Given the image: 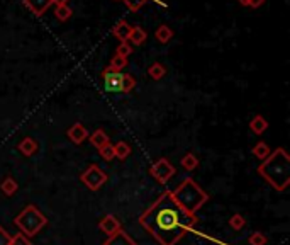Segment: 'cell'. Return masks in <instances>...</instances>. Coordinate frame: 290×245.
Wrapping results in <instances>:
<instances>
[{"instance_id": "obj_1", "label": "cell", "mask_w": 290, "mask_h": 245, "mask_svg": "<svg viewBox=\"0 0 290 245\" xmlns=\"http://www.w3.org/2000/svg\"><path fill=\"white\" fill-rule=\"evenodd\" d=\"M139 223L160 245H175L197 223V216L184 213L171 200V191H165L141 215Z\"/></svg>"}, {"instance_id": "obj_2", "label": "cell", "mask_w": 290, "mask_h": 245, "mask_svg": "<svg viewBox=\"0 0 290 245\" xmlns=\"http://www.w3.org/2000/svg\"><path fill=\"white\" fill-rule=\"evenodd\" d=\"M258 174L277 191H285L290 184V157L285 149H277L263 160Z\"/></svg>"}, {"instance_id": "obj_3", "label": "cell", "mask_w": 290, "mask_h": 245, "mask_svg": "<svg viewBox=\"0 0 290 245\" xmlns=\"http://www.w3.org/2000/svg\"><path fill=\"white\" fill-rule=\"evenodd\" d=\"M171 200L175 201V205L179 206L184 213L195 215V211L209 200V196L200 189V186L194 179L187 177L175 191H171Z\"/></svg>"}, {"instance_id": "obj_4", "label": "cell", "mask_w": 290, "mask_h": 245, "mask_svg": "<svg viewBox=\"0 0 290 245\" xmlns=\"http://www.w3.org/2000/svg\"><path fill=\"white\" fill-rule=\"evenodd\" d=\"M46 223H48L46 216L32 205L26 206L24 210L19 213L17 218L14 220V225L19 226V230H21L26 237H34V235H37L41 232V228L46 226Z\"/></svg>"}, {"instance_id": "obj_5", "label": "cell", "mask_w": 290, "mask_h": 245, "mask_svg": "<svg viewBox=\"0 0 290 245\" xmlns=\"http://www.w3.org/2000/svg\"><path fill=\"white\" fill-rule=\"evenodd\" d=\"M80 181L90 189V191H99V189L107 182V174L99 165H90L85 172L82 174Z\"/></svg>"}, {"instance_id": "obj_6", "label": "cell", "mask_w": 290, "mask_h": 245, "mask_svg": "<svg viewBox=\"0 0 290 245\" xmlns=\"http://www.w3.org/2000/svg\"><path fill=\"white\" fill-rule=\"evenodd\" d=\"M149 174H151L160 184H166L173 175H175V167H173L171 162L168 159H160L151 169H149Z\"/></svg>"}, {"instance_id": "obj_7", "label": "cell", "mask_w": 290, "mask_h": 245, "mask_svg": "<svg viewBox=\"0 0 290 245\" xmlns=\"http://www.w3.org/2000/svg\"><path fill=\"white\" fill-rule=\"evenodd\" d=\"M123 72H112L109 67L102 70V78L107 92H121V84H123Z\"/></svg>"}, {"instance_id": "obj_8", "label": "cell", "mask_w": 290, "mask_h": 245, "mask_svg": "<svg viewBox=\"0 0 290 245\" xmlns=\"http://www.w3.org/2000/svg\"><path fill=\"white\" fill-rule=\"evenodd\" d=\"M99 228H100V232H104L107 235H114L115 232H119V230H123L121 228V221L115 218L114 215H107L102 218V221L99 223Z\"/></svg>"}, {"instance_id": "obj_9", "label": "cell", "mask_w": 290, "mask_h": 245, "mask_svg": "<svg viewBox=\"0 0 290 245\" xmlns=\"http://www.w3.org/2000/svg\"><path fill=\"white\" fill-rule=\"evenodd\" d=\"M24 6L29 9L34 16L41 17L51 6H53V2H51V0H24Z\"/></svg>"}, {"instance_id": "obj_10", "label": "cell", "mask_w": 290, "mask_h": 245, "mask_svg": "<svg viewBox=\"0 0 290 245\" xmlns=\"http://www.w3.org/2000/svg\"><path fill=\"white\" fill-rule=\"evenodd\" d=\"M68 138L72 140L75 145H80V143H83L87 140V136H88V131L85 129V126H83L82 123H75L72 128L68 129Z\"/></svg>"}, {"instance_id": "obj_11", "label": "cell", "mask_w": 290, "mask_h": 245, "mask_svg": "<svg viewBox=\"0 0 290 245\" xmlns=\"http://www.w3.org/2000/svg\"><path fill=\"white\" fill-rule=\"evenodd\" d=\"M131 26L128 21H124V19H121L118 24H115L114 27H112V36L114 38H118L121 43H126V41L129 39V34H131Z\"/></svg>"}, {"instance_id": "obj_12", "label": "cell", "mask_w": 290, "mask_h": 245, "mask_svg": "<svg viewBox=\"0 0 290 245\" xmlns=\"http://www.w3.org/2000/svg\"><path fill=\"white\" fill-rule=\"evenodd\" d=\"M104 245H136V242L126 232L119 230V232H115L114 235H109V238L105 240Z\"/></svg>"}, {"instance_id": "obj_13", "label": "cell", "mask_w": 290, "mask_h": 245, "mask_svg": "<svg viewBox=\"0 0 290 245\" xmlns=\"http://www.w3.org/2000/svg\"><path fill=\"white\" fill-rule=\"evenodd\" d=\"M17 149L21 150V154H24L26 157H32L37 152V141L36 140H32L31 136H26V138H22L21 143L17 145Z\"/></svg>"}, {"instance_id": "obj_14", "label": "cell", "mask_w": 290, "mask_h": 245, "mask_svg": "<svg viewBox=\"0 0 290 245\" xmlns=\"http://www.w3.org/2000/svg\"><path fill=\"white\" fill-rule=\"evenodd\" d=\"M148 39V32L143 29L141 26H133L131 27V34H129V39L134 46H141L144 41Z\"/></svg>"}, {"instance_id": "obj_15", "label": "cell", "mask_w": 290, "mask_h": 245, "mask_svg": "<svg viewBox=\"0 0 290 245\" xmlns=\"http://www.w3.org/2000/svg\"><path fill=\"white\" fill-rule=\"evenodd\" d=\"M90 143L95 146L97 150H99V149H102V146H105L107 143H109V136H107V133L104 131V129H97V131L92 133Z\"/></svg>"}, {"instance_id": "obj_16", "label": "cell", "mask_w": 290, "mask_h": 245, "mask_svg": "<svg viewBox=\"0 0 290 245\" xmlns=\"http://www.w3.org/2000/svg\"><path fill=\"white\" fill-rule=\"evenodd\" d=\"M154 38H156V41H160L161 44H166L168 41H170V39L173 38V31H171V27H168L166 24L158 26V29L154 31Z\"/></svg>"}, {"instance_id": "obj_17", "label": "cell", "mask_w": 290, "mask_h": 245, "mask_svg": "<svg viewBox=\"0 0 290 245\" xmlns=\"http://www.w3.org/2000/svg\"><path fill=\"white\" fill-rule=\"evenodd\" d=\"M250 128H251V131L256 133V135H261V133L268 129V121H266V119H265L263 116L256 114V116H255L253 119H251Z\"/></svg>"}, {"instance_id": "obj_18", "label": "cell", "mask_w": 290, "mask_h": 245, "mask_svg": "<svg viewBox=\"0 0 290 245\" xmlns=\"http://www.w3.org/2000/svg\"><path fill=\"white\" fill-rule=\"evenodd\" d=\"M165 73H166L165 65H161L160 62H154L151 67L148 68V75L154 78V80H160V78L165 77Z\"/></svg>"}, {"instance_id": "obj_19", "label": "cell", "mask_w": 290, "mask_h": 245, "mask_svg": "<svg viewBox=\"0 0 290 245\" xmlns=\"http://www.w3.org/2000/svg\"><path fill=\"white\" fill-rule=\"evenodd\" d=\"M126 67H128V58L119 57V55H114L109 63V68L112 72H123Z\"/></svg>"}, {"instance_id": "obj_20", "label": "cell", "mask_w": 290, "mask_h": 245, "mask_svg": "<svg viewBox=\"0 0 290 245\" xmlns=\"http://www.w3.org/2000/svg\"><path fill=\"white\" fill-rule=\"evenodd\" d=\"M114 154H115L118 159L124 160V159H128L129 154H131V146L126 141H118L114 145Z\"/></svg>"}, {"instance_id": "obj_21", "label": "cell", "mask_w": 290, "mask_h": 245, "mask_svg": "<svg viewBox=\"0 0 290 245\" xmlns=\"http://www.w3.org/2000/svg\"><path fill=\"white\" fill-rule=\"evenodd\" d=\"M54 16L60 22H67L70 17H72V9H70L68 6H56Z\"/></svg>"}, {"instance_id": "obj_22", "label": "cell", "mask_w": 290, "mask_h": 245, "mask_svg": "<svg viewBox=\"0 0 290 245\" xmlns=\"http://www.w3.org/2000/svg\"><path fill=\"white\" fill-rule=\"evenodd\" d=\"M134 87H136V78H134L133 75H129V73H124V75H123V84H121V92L129 94Z\"/></svg>"}, {"instance_id": "obj_23", "label": "cell", "mask_w": 290, "mask_h": 245, "mask_svg": "<svg viewBox=\"0 0 290 245\" xmlns=\"http://www.w3.org/2000/svg\"><path fill=\"white\" fill-rule=\"evenodd\" d=\"M197 165H199V159L194 154H187L184 155V159H182V167L185 170H195Z\"/></svg>"}, {"instance_id": "obj_24", "label": "cell", "mask_w": 290, "mask_h": 245, "mask_svg": "<svg viewBox=\"0 0 290 245\" xmlns=\"http://www.w3.org/2000/svg\"><path fill=\"white\" fill-rule=\"evenodd\" d=\"M253 155L255 157H258L260 160H265L266 157L270 155V149H268V145L263 141H260V143H256V145L253 146Z\"/></svg>"}, {"instance_id": "obj_25", "label": "cell", "mask_w": 290, "mask_h": 245, "mask_svg": "<svg viewBox=\"0 0 290 245\" xmlns=\"http://www.w3.org/2000/svg\"><path fill=\"white\" fill-rule=\"evenodd\" d=\"M2 192L6 194V196H14L16 194V191H17V182L14 181L12 177H7L6 181L2 182Z\"/></svg>"}, {"instance_id": "obj_26", "label": "cell", "mask_w": 290, "mask_h": 245, "mask_svg": "<svg viewBox=\"0 0 290 245\" xmlns=\"http://www.w3.org/2000/svg\"><path fill=\"white\" fill-rule=\"evenodd\" d=\"M118 2H124L126 7H128L131 12H138L139 9H141L144 4L148 2V0H118ZM151 2H153V0H151Z\"/></svg>"}, {"instance_id": "obj_27", "label": "cell", "mask_w": 290, "mask_h": 245, "mask_svg": "<svg viewBox=\"0 0 290 245\" xmlns=\"http://www.w3.org/2000/svg\"><path fill=\"white\" fill-rule=\"evenodd\" d=\"M99 154H100V157L104 160H112L115 157V154H114V145H110V143H107L105 146H102V149H99Z\"/></svg>"}, {"instance_id": "obj_28", "label": "cell", "mask_w": 290, "mask_h": 245, "mask_svg": "<svg viewBox=\"0 0 290 245\" xmlns=\"http://www.w3.org/2000/svg\"><path fill=\"white\" fill-rule=\"evenodd\" d=\"M115 55L128 58L129 55H133V46H131V44L128 43V41H126V43H121V44L118 46V50H115Z\"/></svg>"}, {"instance_id": "obj_29", "label": "cell", "mask_w": 290, "mask_h": 245, "mask_svg": "<svg viewBox=\"0 0 290 245\" xmlns=\"http://www.w3.org/2000/svg\"><path fill=\"white\" fill-rule=\"evenodd\" d=\"M248 242H250V245H266V237L260 232H253L248 238Z\"/></svg>"}, {"instance_id": "obj_30", "label": "cell", "mask_w": 290, "mask_h": 245, "mask_svg": "<svg viewBox=\"0 0 290 245\" xmlns=\"http://www.w3.org/2000/svg\"><path fill=\"white\" fill-rule=\"evenodd\" d=\"M229 225L235 230H241L243 226H245V218H243L241 215H233L231 220H229Z\"/></svg>"}, {"instance_id": "obj_31", "label": "cell", "mask_w": 290, "mask_h": 245, "mask_svg": "<svg viewBox=\"0 0 290 245\" xmlns=\"http://www.w3.org/2000/svg\"><path fill=\"white\" fill-rule=\"evenodd\" d=\"M11 245H32L29 240H27V237L24 233H17L16 237H12V242Z\"/></svg>"}, {"instance_id": "obj_32", "label": "cell", "mask_w": 290, "mask_h": 245, "mask_svg": "<svg viewBox=\"0 0 290 245\" xmlns=\"http://www.w3.org/2000/svg\"><path fill=\"white\" fill-rule=\"evenodd\" d=\"M11 242H12V237L7 233L6 228L0 226V245H11Z\"/></svg>"}, {"instance_id": "obj_33", "label": "cell", "mask_w": 290, "mask_h": 245, "mask_svg": "<svg viewBox=\"0 0 290 245\" xmlns=\"http://www.w3.org/2000/svg\"><path fill=\"white\" fill-rule=\"evenodd\" d=\"M265 4V0H248L246 7H251V9H258Z\"/></svg>"}, {"instance_id": "obj_34", "label": "cell", "mask_w": 290, "mask_h": 245, "mask_svg": "<svg viewBox=\"0 0 290 245\" xmlns=\"http://www.w3.org/2000/svg\"><path fill=\"white\" fill-rule=\"evenodd\" d=\"M54 6H68V0H51Z\"/></svg>"}, {"instance_id": "obj_35", "label": "cell", "mask_w": 290, "mask_h": 245, "mask_svg": "<svg viewBox=\"0 0 290 245\" xmlns=\"http://www.w3.org/2000/svg\"><path fill=\"white\" fill-rule=\"evenodd\" d=\"M238 2H240L241 6H246V4H248V0H238Z\"/></svg>"}]
</instances>
